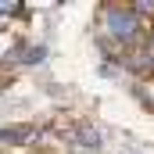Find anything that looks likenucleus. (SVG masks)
<instances>
[{
  "instance_id": "4",
  "label": "nucleus",
  "mask_w": 154,
  "mask_h": 154,
  "mask_svg": "<svg viewBox=\"0 0 154 154\" xmlns=\"http://www.w3.org/2000/svg\"><path fill=\"white\" fill-rule=\"evenodd\" d=\"M22 61H25V65H36V61H43V47H25Z\"/></svg>"
},
{
  "instance_id": "1",
  "label": "nucleus",
  "mask_w": 154,
  "mask_h": 154,
  "mask_svg": "<svg viewBox=\"0 0 154 154\" xmlns=\"http://www.w3.org/2000/svg\"><path fill=\"white\" fill-rule=\"evenodd\" d=\"M108 32L118 39H133L140 32V18L129 11V7H111L108 11Z\"/></svg>"
},
{
  "instance_id": "3",
  "label": "nucleus",
  "mask_w": 154,
  "mask_h": 154,
  "mask_svg": "<svg viewBox=\"0 0 154 154\" xmlns=\"http://www.w3.org/2000/svg\"><path fill=\"white\" fill-rule=\"evenodd\" d=\"M75 136H79V147H86V151H90V147H93V151L100 147V129H90V125H82Z\"/></svg>"
},
{
  "instance_id": "2",
  "label": "nucleus",
  "mask_w": 154,
  "mask_h": 154,
  "mask_svg": "<svg viewBox=\"0 0 154 154\" xmlns=\"http://www.w3.org/2000/svg\"><path fill=\"white\" fill-rule=\"evenodd\" d=\"M39 133L32 125H7V129H0V143L4 147H18V143H32Z\"/></svg>"
},
{
  "instance_id": "5",
  "label": "nucleus",
  "mask_w": 154,
  "mask_h": 154,
  "mask_svg": "<svg viewBox=\"0 0 154 154\" xmlns=\"http://www.w3.org/2000/svg\"><path fill=\"white\" fill-rule=\"evenodd\" d=\"M129 11H133V14H154V0H140V4H133Z\"/></svg>"
}]
</instances>
